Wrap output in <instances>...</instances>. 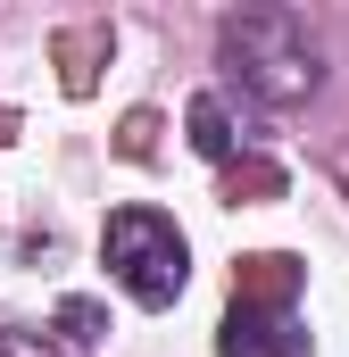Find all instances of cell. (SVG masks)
Here are the masks:
<instances>
[{
    "instance_id": "6da1fadb",
    "label": "cell",
    "mask_w": 349,
    "mask_h": 357,
    "mask_svg": "<svg viewBox=\"0 0 349 357\" xmlns=\"http://www.w3.org/2000/svg\"><path fill=\"white\" fill-rule=\"evenodd\" d=\"M225 67L258 91L266 108H299L325 84V50H316L308 17H291V8H242V17H225Z\"/></svg>"
},
{
    "instance_id": "7a4b0ae2",
    "label": "cell",
    "mask_w": 349,
    "mask_h": 357,
    "mask_svg": "<svg viewBox=\"0 0 349 357\" xmlns=\"http://www.w3.org/2000/svg\"><path fill=\"white\" fill-rule=\"evenodd\" d=\"M100 258H108V282L133 307H174L183 282H191V250H183L174 216H158V208H117L108 233H100Z\"/></svg>"
},
{
    "instance_id": "3957f363",
    "label": "cell",
    "mask_w": 349,
    "mask_h": 357,
    "mask_svg": "<svg viewBox=\"0 0 349 357\" xmlns=\"http://www.w3.org/2000/svg\"><path fill=\"white\" fill-rule=\"evenodd\" d=\"M225 357H308V333H299V316L283 307V299H242L233 316H225Z\"/></svg>"
},
{
    "instance_id": "277c9868",
    "label": "cell",
    "mask_w": 349,
    "mask_h": 357,
    "mask_svg": "<svg viewBox=\"0 0 349 357\" xmlns=\"http://www.w3.org/2000/svg\"><path fill=\"white\" fill-rule=\"evenodd\" d=\"M191 142H200L208 158H225V150H233V133H225V108H216V100H191Z\"/></svg>"
},
{
    "instance_id": "5b68a950",
    "label": "cell",
    "mask_w": 349,
    "mask_h": 357,
    "mask_svg": "<svg viewBox=\"0 0 349 357\" xmlns=\"http://www.w3.org/2000/svg\"><path fill=\"white\" fill-rule=\"evenodd\" d=\"M0 357H59L42 333H0Z\"/></svg>"
}]
</instances>
